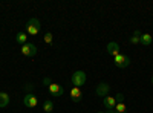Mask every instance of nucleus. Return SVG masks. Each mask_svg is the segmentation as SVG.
<instances>
[{
  "mask_svg": "<svg viewBox=\"0 0 153 113\" xmlns=\"http://www.w3.org/2000/svg\"><path fill=\"white\" fill-rule=\"evenodd\" d=\"M42 29V24H40V20L37 18H29L28 23H26V34L28 35H38Z\"/></svg>",
  "mask_w": 153,
  "mask_h": 113,
  "instance_id": "nucleus-1",
  "label": "nucleus"
},
{
  "mask_svg": "<svg viewBox=\"0 0 153 113\" xmlns=\"http://www.w3.org/2000/svg\"><path fill=\"white\" fill-rule=\"evenodd\" d=\"M86 80H87V77H86V73H84L83 70H76V72H74L72 78H71L74 87H80V86H83V84L86 83Z\"/></svg>",
  "mask_w": 153,
  "mask_h": 113,
  "instance_id": "nucleus-2",
  "label": "nucleus"
},
{
  "mask_svg": "<svg viewBox=\"0 0 153 113\" xmlns=\"http://www.w3.org/2000/svg\"><path fill=\"white\" fill-rule=\"evenodd\" d=\"M113 63H115V66H117V67L124 69V67H127L130 64V58L127 55H124V54H120L117 57H113Z\"/></svg>",
  "mask_w": 153,
  "mask_h": 113,
  "instance_id": "nucleus-3",
  "label": "nucleus"
},
{
  "mask_svg": "<svg viewBox=\"0 0 153 113\" xmlns=\"http://www.w3.org/2000/svg\"><path fill=\"white\" fill-rule=\"evenodd\" d=\"M23 104L26 106L28 109H35L38 106V99H37V96L34 93H26L25 98H23Z\"/></svg>",
  "mask_w": 153,
  "mask_h": 113,
  "instance_id": "nucleus-4",
  "label": "nucleus"
},
{
  "mask_svg": "<svg viewBox=\"0 0 153 113\" xmlns=\"http://www.w3.org/2000/svg\"><path fill=\"white\" fill-rule=\"evenodd\" d=\"M22 54L25 55V57H34L35 54H37V47H35V44H32V43H26V44H23L22 46Z\"/></svg>",
  "mask_w": 153,
  "mask_h": 113,
  "instance_id": "nucleus-5",
  "label": "nucleus"
},
{
  "mask_svg": "<svg viewBox=\"0 0 153 113\" xmlns=\"http://www.w3.org/2000/svg\"><path fill=\"white\" fill-rule=\"evenodd\" d=\"M49 93L52 95V96H57V98H60V96H63L65 95V89H63V87L60 86V84H55V83H52L49 87Z\"/></svg>",
  "mask_w": 153,
  "mask_h": 113,
  "instance_id": "nucleus-6",
  "label": "nucleus"
},
{
  "mask_svg": "<svg viewBox=\"0 0 153 113\" xmlns=\"http://www.w3.org/2000/svg\"><path fill=\"white\" fill-rule=\"evenodd\" d=\"M107 54L112 55V57L120 55V54H121V51H120V44H118L117 41H110V43L107 44Z\"/></svg>",
  "mask_w": 153,
  "mask_h": 113,
  "instance_id": "nucleus-7",
  "label": "nucleus"
},
{
  "mask_svg": "<svg viewBox=\"0 0 153 113\" xmlns=\"http://www.w3.org/2000/svg\"><path fill=\"white\" fill-rule=\"evenodd\" d=\"M109 90H110V86L107 84V83H100L98 86H97V95L98 96H107V93H109Z\"/></svg>",
  "mask_w": 153,
  "mask_h": 113,
  "instance_id": "nucleus-8",
  "label": "nucleus"
},
{
  "mask_svg": "<svg viewBox=\"0 0 153 113\" xmlns=\"http://www.w3.org/2000/svg\"><path fill=\"white\" fill-rule=\"evenodd\" d=\"M71 99L74 103H80L83 99V92H81L80 87H72L71 89Z\"/></svg>",
  "mask_w": 153,
  "mask_h": 113,
  "instance_id": "nucleus-9",
  "label": "nucleus"
},
{
  "mask_svg": "<svg viewBox=\"0 0 153 113\" xmlns=\"http://www.w3.org/2000/svg\"><path fill=\"white\" fill-rule=\"evenodd\" d=\"M103 104H104V107L107 109V110H113L115 109V106H117V99H115L113 96H104V99H103Z\"/></svg>",
  "mask_w": 153,
  "mask_h": 113,
  "instance_id": "nucleus-10",
  "label": "nucleus"
},
{
  "mask_svg": "<svg viewBox=\"0 0 153 113\" xmlns=\"http://www.w3.org/2000/svg\"><path fill=\"white\" fill-rule=\"evenodd\" d=\"M16 41L19 43V44H26L28 43V34L26 32H19L17 35H16Z\"/></svg>",
  "mask_w": 153,
  "mask_h": 113,
  "instance_id": "nucleus-11",
  "label": "nucleus"
},
{
  "mask_svg": "<svg viewBox=\"0 0 153 113\" xmlns=\"http://www.w3.org/2000/svg\"><path fill=\"white\" fill-rule=\"evenodd\" d=\"M9 104V95L6 92H0V109H3Z\"/></svg>",
  "mask_w": 153,
  "mask_h": 113,
  "instance_id": "nucleus-12",
  "label": "nucleus"
},
{
  "mask_svg": "<svg viewBox=\"0 0 153 113\" xmlns=\"http://www.w3.org/2000/svg\"><path fill=\"white\" fill-rule=\"evenodd\" d=\"M43 110H45V113H52L54 103L51 101V99H45V101H43Z\"/></svg>",
  "mask_w": 153,
  "mask_h": 113,
  "instance_id": "nucleus-13",
  "label": "nucleus"
},
{
  "mask_svg": "<svg viewBox=\"0 0 153 113\" xmlns=\"http://www.w3.org/2000/svg\"><path fill=\"white\" fill-rule=\"evenodd\" d=\"M152 41H153V38H152L150 34H143L141 35V41H139V43H141L143 46H150Z\"/></svg>",
  "mask_w": 153,
  "mask_h": 113,
  "instance_id": "nucleus-14",
  "label": "nucleus"
},
{
  "mask_svg": "<svg viewBox=\"0 0 153 113\" xmlns=\"http://www.w3.org/2000/svg\"><path fill=\"white\" fill-rule=\"evenodd\" d=\"M141 35H143V34L139 32V31H135L133 35L130 37V43H132V44H138L139 41H141Z\"/></svg>",
  "mask_w": 153,
  "mask_h": 113,
  "instance_id": "nucleus-15",
  "label": "nucleus"
},
{
  "mask_svg": "<svg viewBox=\"0 0 153 113\" xmlns=\"http://www.w3.org/2000/svg\"><path fill=\"white\" fill-rule=\"evenodd\" d=\"M113 110L117 112V113H127V107H126L124 103H117V106H115Z\"/></svg>",
  "mask_w": 153,
  "mask_h": 113,
  "instance_id": "nucleus-16",
  "label": "nucleus"
},
{
  "mask_svg": "<svg viewBox=\"0 0 153 113\" xmlns=\"http://www.w3.org/2000/svg\"><path fill=\"white\" fill-rule=\"evenodd\" d=\"M43 38H45V41H46L48 44H52V34H51V32L45 34V37H43Z\"/></svg>",
  "mask_w": 153,
  "mask_h": 113,
  "instance_id": "nucleus-17",
  "label": "nucleus"
},
{
  "mask_svg": "<svg viewBox=\"0 0 153 113\" xmlns=\"http://www.w3.org/2000/svg\"><path fill=\"white\" fill-rule=\"evenodd\" d=\"M115 99H117V103H124V95L123 93H118L117 96H115Z\"/></svg>",
  "mask_w": 153,
  "mask_h": 113,
  "instance_id": "nucleus-18",
  "label": "nucleus"
},
{
  "mask_svg": "<svg viewBox=\"0 0 153 113\" xmlns=\"http://www.w3.org/2000/svg\"><path fill=\"white\" fill-rule=\"evenodd\" d=\"M43 84L49 87L51 84H52V81H51V78H48V77H45V78H43Z\"/></svg>",
  "mask_w": 153,
  "mask_h": 113,
  "instance_id": "nucleus-19",
  "label": "nucleus"
},
{
  "mask_svg": "<svg viewBox=\"0 0 153 113\" xmlns=\"http://www.w3.org/2000/svg\"><path fill=\"white\" fill-rule=\"evenodd\" d=\"M32 89H34V86H32V84H26V86H25V90H26V93H31Z\"/></svg>",
  "mask_w": 153,
  "mask_h": 113,
  "instance_id": "nucleus-20",
  "label": "nucleus"
},
{
  "mask_svg": "<svg viewBox=\"0 0 153 113\" xmlns=\"http://www.w3.org/2000/svg\"><path fill=\"white\" fill-rule=\"evenodd\" d=\"M106 113H117V112H115V110H107Z\"/></svg>",
  "mask_w": 153,
  "mask_h": 113,
  "instance_id": "nucleus-21",
  "label": "nucleus"
},
{
  "mask_svg": "<svg viewBox=\"0 0 153 113\" xmlns=\"http://www.w3.org/2000/svg\"><path fill=\"white\" fill-rule=\"evenodd\" d=\"M152 84H153V75H152Z\"/></svg>",
  "mask_w": 153,
  "mask_h": 113,
  "instance_id": "nucleus-22",
  "label": "nucleus"
},
{
  "mask_svg": "<svg viewBox=\"0 0 153 113\" xmlns=\"http://www.w3.org/2000/svg\"><path fill=\"white\" fill-rule=\"evenodd\" d=\"M98 113H103V112H98Z\"/></svg>",
  "mask_w": 153,
  "mask_h": 113,
  "instance_id": "nucleus-23",
  "label": "nucleus"
}]
</instances>
